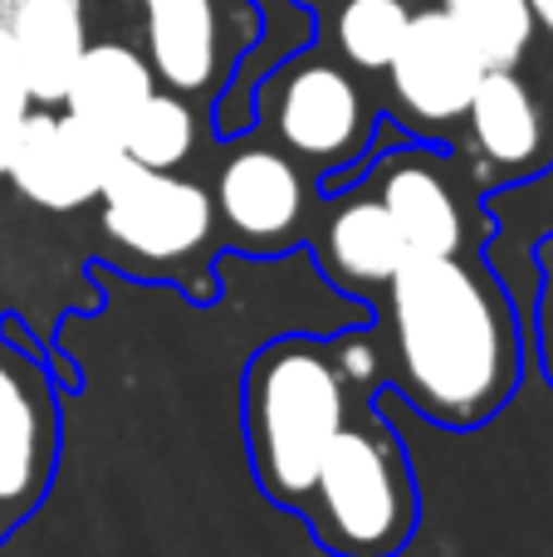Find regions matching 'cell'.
<instances>
[{"label": "cell", "mask_w": 553, "mask_h": 557, "mask_svg": "<svg viewBox=\"0 0 553 557\" xmlns=\"http://www.w3.org/2000/svg\"><path fill=\"white\" fill-rule=\"evenodd\" d=\"M397 392L427 421L486 425L525 376V333L505 284L476 255H411L382 288Z\"/></svg>", "instance_id": "obj_1"}, {"label": "cell", "mask_w": 553, "mask_h": 557, "mask_svg": "<svg viewBox=\"0 0 553 557\" xmlns=\"http://www.w3.org/2000/svg\"><path fill=\"white\" fill-rule=\"evenodd\" d=\"M348 421V372L319 337H274L245 367V450L260 490L304 509L329 441Z\"/></svg>", "instance_id": "obj_2"}, {"label": "cell", "mask_w": 553, "mask_h": 557, "mask_svg": "<svg viewBox=\"0 0 553 557\" xmlns=\"http://www.w3.org/2000/svg\"><path fill=\"white\" fill-rule=\"evenodd\" d=\"M299 513L333 557H397L417 533V480L402 435L382 416L343 421Z\"/></svg>", "instance_id": "obj_3"}, {"label": "cell", "mask_w": 553, "mask_h": 557, "mask_svg": "<svg viewBox=\"0 0 553 557\" xmlns=\"http://www.w3.org/2000/svg\"><path fill=\"white\" fill-rule=\"evenodd\" d=\"M98 201H103V235L143 264H186L216 240L211 191L176 172L137 166L133 157L113 162Z\"/></svg>", "instance_id": "obj_4"}, {"label": "cell", "mask_w": 553, "mask_h": 557, "mask_svg": "<svg viewBox=\"0 0 553 557\" xmlns=\"http://www.w3.org/2000/svg\"><path fill=\"white\" fill-rule=\"evenodd\" d=\"M270 127L290 157L314 166H343L368 147L372 108L348 64L304 54L270 84Z\"/></svg>", "instance_id": "obj_5"}, {"label": "cell", "mask_w": 553, "mask_h": 557, "mask_svg": "<svg viewBox=\"0 0 553 557\" xmlns=\"http://www.w3.org/2000/svg\"><path fill=\"white\" fill-rule=\"evenodd\" d=\"M216 221L245 255H284L304 240L314 211V186L284 147H235L216 172Z\"/></svg>", "instance_id": "obj_6"}, {"label": "cell", "mask_w": 553, "mask_h": 557, "mask_svg": "<svg viewBox=\"0 0 553 557\" xmlns=\"http://www.w3.org/2000/svg\"><path fill=\"white\" fill-rule=\"evenodd\" d=\"M388 88L392 108L407 117L417 133H446L466 117L476 84L486 74L470 39L451 25L446 10H411L407 35L397 54L388 59Z\"/></svg>", "instance_id": "obj_7"}, {"label": "cell", "mask_w": 553, "mask_h": 557, "mask_svg": "<svg viewBox=\"0 0 553 557\" xmlns=\"http://www.w3.org/2000/svg\"><path fill=\"white\" fill-rule=\"evenodd\" d=\"M59 455V411L45 372L0 343V539L49 494Z\"/></svg>", "instance_id": "obj_8"}, {"label": "cell", "mask_w": 553, "mask_h": 557, "mask_svg": "<svg viewBox=\"0 0 553 557\" xmlns=\"http://www.w3.org/2000/svg\"><path fill=\"white\" fill-rule=\"evenodd\" d=\"M118 157L123 147L78 123L74 113L35 108L25 117V133H20L5 176L25 201L45 206V211H78V206L98 201L103 176L113 172Z\"/></svg>", "instance_id": "obj_9"}, {"label": "cell", "mask_w": 553, "mask_h": 557, "mask_svg": "<svg viewBox=\"0 0 553 557\" xmlns=\"http://www.w3.org/2000/svg\"><path fill=\"white\" fill-rule=\"evenodd\" d=\"M372 196L388 206L411 255H466L470 206L456 186V166L431 147H397L372 166Z\"/></svg>", "instance_id": "obj_10"}, {"label": "cell", "mask_w": 553, "mask_h": 557, "mask_svg": "<svg viewBox=\"0 0 553 557\" xmlns=\"http://www.w3.org/2000/svg\"><path fill=\"white\" fill-rule=\"evenodd\" d=\"M460 123L470 133L476 162L505 182L539 176L553 162V123L519 69H486Z\"/></svg>", "instance_id": "obj_11"}, {"label": "cell", "mask_w": 553, "mask_h": 557, "mask_svg": "<svg viewBox=\"0 0 553 557\" xmlns=\"http://www.w3.org/2000/svg\"><path fill=\"white\" fill-rule=\"evenodd\" d=\"M147 64L157 84L186 98H206L221 88L231 69L221 0H143Z\"/></svg>", "instance_id": "obj_12"}, {"label": "cell", "mask_w": 553, "mask_h": 557, "mask_svg": "<svg viewBox=\"0 0 553 557\" xmlns=\"http://www.w3.org/2000/svg\"><path fill=\"white\" fill-rule=\"evenodd\" d=\"M411 260L397 221L372 191L339 196L333 211L323 215L319 231V264L343 294L353 298H382V288L397 278V270Z\"/></svg>", "instance_id": "obj_13"}, {"label": "cell", "mask_w": 553, "mask_h": 557, "mask_svg": "<svg viewBox=\"0 0 553 557\" xmlns=\"http://www.w3.org/2000/svg\"><path fill=\"white\" fill-rule=\"evenodd\" d=\"M0 25L15 39L35 108H59L88 45L84 0H0Z\"/></svg>", "instance_id": "obj_14"}, {"label": "cell", "mask_w": 553, "mask_h": 557, "mask_svg": "<svg viewBox=\"0 0 553 557\" xmlns=\"http://www.w3.org/2000/svg\"><path fill=\"white\" fill-rule=\"evenodd\" d=\"M152 94H157V74L147 64V54H137L123 39H98V45H84L59 108L123 147V127L133 123V113Z\"/></svg>", "instance_id": "obj_15"}, {"label": "cell", "mask_w": 553, "mask_h": 557, "mask_svg": "<svg viewBox=\"0 0 553 557\" xmlns=\"http://www.w3.org/2000/svg\"><path fill=\"white\" fill-rule=\"evenodd\" d=\"M441 10L470 39L486 69H519V59L534 45L529 0H441Z\"/></svg>", "instance_id": "obj_16"}, {"label": "cell", "mask_w": 553, "mask_h": 557, "mask_svg": "<svg viewBox=\"0 0 553 557\" xmlns=\"http://www.w3.org/2000/svg\"><path fill=\"white\" fill-rule=\"evenodd\" d=\"M192 152H196V108L186 103V94H172V88L157 84V94L123 127V157H133L137 166H152V172H176Z\"/></svg>", "instance_id": "obj_17"}, {"label": "cell", "mask_w": 553, "mask_h": 557, "mask_svg": "<svg viewBox=\"0 0 553 557\" xmlns=\"http://www.w3.org/2000/svg\"><path fill=\"white\" fill-rule=\"evenodd\" d=\"M407 0H343L333 15V45H339L343 64L358 74H382L407 35Z\"/></svg>", "instance_id": "obj_18"}, {"label": "cell", "mask_w": 553, "mask_h": 557, "mask_svg": "<svg viewBox=\"0 0 553 557\" xmlns=\"http://www.w3.org/2000/svg\"><path fill=\"white\" fill-rule=\"evenodd\" d=\"M35 113V98H29L25 69H20L15 39L0 25V176L10 172V157H15V143L25 133V117Z\"/></svg>", "instance_id": "obj_19"}, {"label": "cell", "mask_w": 553, "mask_h": 557, "mask_svg": "<svg viewBox=\"0 0 553 557\" xmlns=\"http://www.w3.org/2000/svg\"><path fill=\"white\" fill-rule=\"evenodd\" d=\"M539 362H544V376L553 386V240L539 245Z\"/></svg>", "instance_id": "obj_20"}, {"label": "cell", "mask_w": 553, "mask_h": 557, "mask_svg": "<svg viewBox=\"0 0 553 557\" xmlns=\"http://www.w3.org/2000/svg\"><path fill=\"white\" fill-rule=\"evenodd\" d=\"M529 10H534V29L553 39V0H529Z\"/></svg>", "instance_id": "obj_21"}]
</instances>
